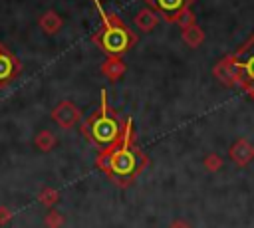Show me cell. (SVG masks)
I'll list each match as a JSON object with an SVG mask.
<instances>
[{"instance_id": "6da1fadb", "label": "cell", "mask_w": 254, "mask_h": 228, "mask_svg": "<svg viewBox=\"0 0 254 228\" xmlns=\"http://www.w3.org/2000/svg\"><path fill=\"white\" fill-rule=\"evenodd\" d=\"M145 165V157L139 153L133 141L131 123L127 121L125 131L117 145H113L109 151H105L99 157V167L109 176H113L117 182H129Z\"/></svg>"}, {"instance_id": "7a4b0ae2", "label": "cell", "mask_w": 254, "mask_h": 228, "mask_svg": "<svg viewBox=\"0 0 254 228\" xmlns=\"http://www.w3.org/2000/svg\"><path fill=\"white\" fill-rule=\"evenodd\" d=\"M85 135L89 137V141L93 145H97L99 149H111L113 145L119 143L121 139V125L115 119V115L109 111L107 107V99H105V91H101V105L99 111L91 115V119L85 125Z\"/></svg>"}, {"instance_id": "3957f363", "label": "cell", "mask_w": 254, "mask_h": 228, "mask_svg": "<svg viewBox=\"0 0 254 228\" xmlns=\"http://www.w3.org/2000/svg\"><path fill=\"white\" fill-rule=\"evenodd\" d=\"M93 2H95V8H97L99 16H101V22H103L101 32L95 36L97 46H99L103 52H107L109 56H119V54H123V52L131 46V34H129V30H127L115 16H109V14L103 10V6L99 4V0H93Z\"/></svg>"}, {"instance_id": "277c9868", "label": "cell", "mask_w": 254, "mask_h": 228, "mask_svg": "<svg viewBox=\"0 0 254 228\" xmlns=\"http://www.w3.org/2000/svg\"><path fill=\"white\" fill-rule=\"evenodd\" d=\"M234 69L238 71V77L242 81V85L254 93V36L248 38V42L236 52L234 59H232Z\"/></svg>"}, {"instance_id": "5b68a950", "label": "cell", "mask_w": 254, "mask_h": 228, "mask_svg": "<svg viewBox=\"0 0 254 228\" xmlns=\"http://www.w3.org/2000/svg\"><path fill=\"white\" fill-rule=\"evenodd\" d=\"M18 73H20L18 57L0 44V87H6L12 79H16Z\"/></svg>"}, {"instance_id": "8992f818", "label": "cell", "mask_w": 254, "mask_h": 228, "mask_svg": "<svg viewBox=\"0 0 254 228\" xmlns=\"http://www.w3.org/2000/svg\"><path fill=\"white\" fill-rule=\"evenodd\" d=\"M52 117H54V121H56L60 127L69 129V127H73L75 121L79 119V111L75 109L73 103H69V101H62V103L52 111Z\"/></svg>"}, {"instance_id": "52a82bcc", "label": "cell", "mask_w": 254, "mask_h": 228, "mask_svg": "<svg viewBox=\"0 0 254 228\" xmlns=\"http://www.w3.org/2000/svg\"><path fill=\"white\" fill-rule=\"evenodd\" d=\"M190 0H155V8L167 18V20H175L187 6Z\"/></svg>"}, {"instance_id": "ba28073f", "label": "cell", "mask_w": 254, "mask_h": 228, "mask_svg": "<svg viewBox=\"0 0 254 228\" xmlns=\"http://www.w3.org/2000/svg\"><path fill=\"white\" fill-rule=\"evenodd\" d=\"M252 155H254V151H252L244 141H240V143L234 145V149H232V159H234L238 165H246V163L252 159Z\"/></svg>"}, {"instance_id": "9c48e42d", "label": "cell", "mask_w": 254, "mask_h": 228, "mask_svg": "<svg viewBox=\"0 0 254 228\" xmlns=\"http://www.w3.org/2000/svg\"><path fill=\"white\" fill-rule=\"evenodd\" d=\"M54 145H56V137H54L52 131H40V133L36 135V147H38L40 151L48 153V151H52Z\"/></svg>"}, {"instance_id": "30bf717a", "label": "cell", "mask_w": 254, "mask_h": 228, "mask_svg": "<svg viewBox=\"0 0 254 228\" xmlns=\"http://www.w3.org/2000/svg\"><path fill=\"white\" fill-rule=\"evenodd\" d=\"M40 24H42V28H44L48 34H54V32H58V28H60V18H58L54 12H46V14L40 18Z\"/></svg>"}, {"instance_id": "8fae6325", "label": "cell", "mask_w": 254, "mask_h": 228, "mask_svg": "<svg viewBox=\"0 0 254 228\" xmlns=\"http://www.w3.org/2000/svg\"><path fill=\"white\" fill-rule=\"evenodd\" d=\"M38 198H40V202L42 204H46V206H52V204H56L58 202V192L54 190V188H42V192L38 194Z\"/></svg>"}, {"instance_id": "7c38bea8", "label": "cell", "mask_w": 254, "mask_h": 228, "mask_svg": "<svg viewBox=\"0 0 254 228\" xmlns=\"http://www.w3.org/2000/svg\"><path fill=\"white\" fill-rule=\"evenodd\" d=\"M62 224H64V216H62L60 212L50 210V212L46 214V226H48V228H60Z\"/></svg>"}, {"instance_id": "4fadbf2b", "label": "cell", "mask_w": 254, "mask_h": 228, "mask_svg": "<svg viewBox=\"0 0 254 228\" xmlns=\"http://www.w3.org/2000/svg\"><path fill=\"white\" fill-rule=\"evenodd\" d=\"M10 218H12V212H10L6 206H0V226H2V224H6Z\"/></svg>"}, {"instance_id": "5bb4252c", "label": "cell", "mask_w": 254, "mask_h": 228, "mask_svg": "<svg viewBox=\"0 0 254 228\" xmlns=\"http://www.w3.org/2000/svg\"><path fill=\"white\" fill-rule=\"evenodd\" d=\"M171 228H189V226H187V224H183V222H175Z\"/></svg>"}]
</instances>
